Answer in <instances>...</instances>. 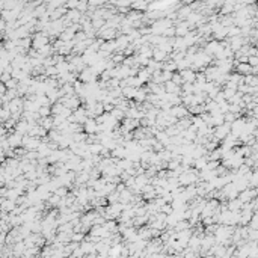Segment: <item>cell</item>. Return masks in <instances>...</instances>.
I'll return each mask as SVG.
<instances>
[{"label": "cell", "mask_w": 258, "mask_h": 258, "mask_svg": "<svg viewBox=\"0 0 258 258\" xmlns=\"http://www.w3.org/2000/svg\"><path fill=\"white\" fill-rule=\"evenodd\" d=\"M171 80H172V82L175 83V85H178V86H181V85H183V80H181V76H180V72H178V71H174V72H172V79H171Z\"/></svg>", "instance_id": "cell-5"}, {"label": "cell", "mask_w": 258, "mask_h": 258, "mask_svg": "<svg viewBox=\"0 0 258 258\" xmlns=\"http://www.w3.org/2000/svg\"><path fill=\"white\" fill-rule=\"evenodd\" d=\"M83 238H85V234H83V233H71V242L80 243V242H83Z\"/></svg>", "instance_id": "cell-4"}, {"label": "cell", "mask_w": 258, "mask_h": 258, "mask_svg": "<svg viewBox=\"0 0 258 258\" xmlns=\"http://www.w3.org/2000/svg\"><path fill=\"white\" fill-rule=\"evenodd\" d=\"M234 71L235 72H238L240 76H246V74H251L252 72V67L249 65V63H237L234 67Z\"/></svg>", "instance_id": "cell-3"}, {"label": "cell", "mask_w": 258, "mask_h": 258, "mask_svg": "<svg viewBox=\"0 0 258 258\" xmlns=\"http://www.w3.org/2000/svg\"><path fill=\"white\" fill-rule=\"evenodd\" d=\"M151 59L157 60V62H164V60H169V53H166V51L160 50V48H155V50H153Z\"/></svg>", "instance_id": "cell-2"}, {"label": "cell", "mask_w": 258, "mask_h": 258, "mask_svg": "<svg viewBox=\"0 0 258 258\" xmlns=\"http://www.w3.org/2000/svg\"><path fill=\"white\" fill-rule=\"evenodd\" d=\"M247 63H249L251 67H257V65H258L257 56H247Z\"/></svg>", "instance_id": "cell-7"}, {"label": "cell", "mask_w": 258, "mask_h": 258, "mask_svg": "<svg viewBox=\"0 0 258 258\" xmlns=\"http://www.w3.org/2000/svg\"><path fill=\"white\" fill-rule=\"evenodd\" d=\"M172 79V72L171 71H166V70H162V83L168 82Z\"/></svg>", "instance_id": "cell-6"}, {"label": "cell", "mask_w": 258, "mask_h": 258, "mask_svg": "<svg viewBox=\"0 0 258 258\" xmlns=\"http://www.w3.org/2000/svg\"><path fill=\"white\" fill-rule=\"evenodd\" d=\"M178 72H180V76H181L183 83H193L195 82V76H196V72H195L193 70L186 68V70H181V71H178Z\"/></svg>", "instance_id": "cell-1"}]
</instances>
